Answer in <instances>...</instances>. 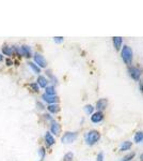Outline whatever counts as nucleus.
Masks as SVG:
<instances>
[{
	"label": "nucleus",
	"instance_id": "obj_8",
	"mask_svg": "<svg viewBox=\"0 0 143 161\" xmlns=\"http://www.w3.org/2000/svg\"><path fill=\"white\" fill-rule=\"evenodd\" d=\"M107 105H108V101L106 99H99L96 102V109L98 110V112H102V110H106Z\"/></svg>",
	"mask_w": 143,
	"mask_h": 161
},
{
	"label": "nucleus",
	"instance_id": "obj_30",
	"mask_svg": "<svg viewBox=\"0 0 143 161\" xmlns=\"http://www.w3.org/2000/svg\"><path fill=\"white\" fill-rule=\"evenodd\" d=\"M41 161H43V160H41Z\"/></svg>",
	"mask_w": 143,
	"mask_h": 161
},
{
	"label": "nucleus",
	"instance_id": "obj_29",
	"mask_svg": "<svg viewBox=\"0 0 143 161\" xmlns=\"http://www.w3.org/2000/svg\"><path fill=\"white\" fill-rule=\"evenodd\" d=\"M2 60V56H1V54H0V61Z\"/></svg>",
	"mask_w": 143,
	"mask_h": 161
},
{
	"label": "nucleus",
	"instance_id": "obj_2",
	"mask_svg": "<svg viewBox=\"0 0 143 161\" xmlns=\"http://www.w3.org/2000/svg\"><path fill=\"white\" fill-rule=\"evenodd\" d=\"M121 55H122V59L124 60V62L126 65H130L132 61V50L129 47V46L125 45L123 46V50L121 52Z\"/></svg>",
	"mask_w": 143,
	"mask_h": 161
},
{
	"label": "nucleus",
	"instance_id": "obj_7",
	"mask_svg": "<svg viewBox=\"0 0 143 161\" xmlns=\"http://www.w3.org/2000/svg\"><path fill=\"white\" fill-rule=\"evenodd\" d=\"M102 119H104V114L102 112H96V113L92 114L91 116V121L94 124L100 123V121H102Z\"/></svg>",
	"mask_w": 143,
	"mask_h": 161
},
{
	"label": "nucleus",
	"instance_id": "obj_1",
	"mask_svg": "<svg viewBox=\"0 0 143 161\" xmlns=\"http://www.w3.org/2000/svg\"><path fill=\"white\" fill-rule=\"evenodd\" d=\"M100 138V133L96 130H92V131H89L84 135V140H86V143L88 145H94L95 143H97Z\"/></svg>",
	"mask_w": 143,
	"mask_h": 161
},
{
	"label": "nucleus",
	"instance_id": "obj_3",
	"mask_svg": "<svg viewBox=\"0 0 143 161\" xmlns=\"http://www.w3.org/2000/svg\"><path fill=\"white\" fill-rule=\"evenodd\" d=\"M76 138H77V133H76V132H66V133L62 136L61 141H62V143L70 144V143H73Z\"/></svg>",
	"mask_w": 143,
	"mask_h": 161
},
{
	"label": "nucleus",
	"instance_id": "obj_28",
	"mask_svg": "<svg viewBox=\"0 0 143 161\" xmlns=\"http://www.w3.org/2000/svg\"><path fill=\"white\" fill-rule=\"evenodd\" d=\"M140 159H141V161H143V154H142V155H141V156H140Z\"/></svg>",
	"mask_w": 143,
	"mask_h": 161
},
{
	"label": "nucleus",
	"instance_id": "obj_24",
	"mask_svg": "<svg viewBox=\"0 0 143 161\" xmlns=\"http://www.w3.org/2000/svg\"><path fill=\"white\" fill-rule=\"evenodd\" d=\"M39 154H40V156H41V159L43 160L44 157H45V149H44V148H41V149L39 150Z\"/></svg>",
	"mask_w": 143,
	"mask_h": 161
},
{
	"label": "nucleus",
	"instance_id": "obj_21",
	"mask_svg": "<svg viewBox=\"0 0 143 161\" xmlns=\"http://www.w3.org/2000/svg\"><path fill=\"white\" fill-rule=\"evenodd\" d=\"M134 157H135V152H132V154H128L127 156H125L124 158H122L120 161H130Z\"/></svg>",
	"mask_w": 143,
	"mask_h": 161
},
{
	"label": "nucleus",
	"instance_id": "obj_10",
	"mask_svg": "<svg viewBox=\"0 0 143 161\" xmlns=\"http://www.w3.org/2000/svg\"><path fill=\"white\" fill-rule=\"evenodd\" d=\"M18 54L21 56H25V57H30L31 56V51L28 46H21L18 48Z\"/></svg>",
	"mask_w": 143,
	"mask_h": 161
},
{
	"label": "nucleus",
	"instance_id": "obj_17",
	"mask_svg": "<svg viewBox=\"0 0 143 161\" xmlns=\"http://www.w3.org/2000/svg\"><path fill=\"white\" fill-rule=\"evenodd\" d=\"M46 95L48 96H56V90H55V87L54 86H48L46 87Z\"/></svg>",
	"mask_w": 143,
	"mask_h": 161
},
{
	"label": "nucleus",
	"instance_id": "obj_16",
	"mask_svg": "<svg viewBox=\"0 0 143 161\" xmlns=\"http://www.w3.org/2000/svg\"><path fill=\"white\" fill-rule=\"evenodd\" d=\"M48 111L50 112V113H58V112L60 111V107L58 104H49V107H47Z\"/></svg>",
	"mask_w": 143,
	"mask_h": 161
},
{
	"label": "nucleus",
	"instance_id": "obj_26",
	"mask_svg": "<svg viewBox=\"0 0 143 161\" xmlns=\"http://www.w3.org/2000/svg\"><path fill=\"white\" fill-rule=\"evenodd\" d=\"M54 40H55L56 43H61V42H63V38L62 37H56V38H54Z\"/></svg>",
	"mask_w": 143,
	"mask_h": 161
},
{
	"label": "nucleus",
	"instance_id": "obj_15",
	"mask_svg": "<svg viewBox=\"0 0 143 161\" xmlns=\"http://www.w3.org/2000/svg\"><path fill=\"white\" fill-rule=\"evenodd\" d=\"M135 142L136 143H141L143 142V132L142 131H138L136 134H135V138H134Z\"/></svg>",
	"mask_w": 143,
	"mask_h": 161
},
{
	"label": "nucleus",
	"instance_id": "obj_4",
	"mask_svg": "<svg viewBox=\"0 0 143 161\" xmlns=\"http://www.w3.org/2000/svg\"><path fill=\"white\" fill-rule=\"evenodd\" d=\"M34 58V61H35V64L39 65L41 68H45L46 66H47V62H46V59L44 58V56H42L41 54H34L33 56Z\"/></svg>",
	"mask_w": 143,
	"mask_h": 161
},
{
	"label": "nucleus",
	"instance_id": "obj_18",
	"mask_svg": "<svg viewBox=\"0 0 143 161\" xmlns=\"http://www.w3.org/2000/svg\"><path fill=\"white\" fill-rule=\"evenodd\" d=\"M2 52H3V54L8 55V56H11L12 53H13V48L9 47V46H3V47H2Z\"/></svg>",
	"mask_w": 143,
	"mask_h": 161
},
{
	"label": "nucleus",
	"instance_id": "obj_5",
	"mask_svg": "<svg viewBox=\"0 0 143 161\" xmlns=\"http://www.w3.org/2000/svg\"><path fill=\"white\" fill-rule=\"evenodd\" d=\"M128 74L132 79H134L135 81H139L141 75V71L138 68H134V67H129L128 68Z\"/></svg>",
	"mask_w": 143,
	"mask_h": 161
},
{
	"label": "nucleus",
	"instance_id": "obj_19",
	"mask_svg": "<svg viewBox=\"0 0 143 161\" xmlns=\"http://www.w3.org/2000/svg\"><path fill=\"white\" fill-rule=\"evenodd\" d=\"M29 66H30V68L32 69V71H34V72L37 73V74H39V73H41V69H40L39 67L37 66V65H34V64H32V62H30V64H29Z\"/></svg>",
	"mask_w": 143,
	"mask_h": 161
},
{
	"label": "nucleus",
	"instance_id": "obj_22",
	"mask_svg": "<svg viewBox=\"0 0 143 161\" xmlns=\"http://www.w3.org/2000/svg\"><path fill=\"white\" fill-rule=\"evenodd\" d=\"M93 110H94V107H92V105H90V104H88V105H86V107H84V112H86V114H92Z\"/></svg>",
	"mask_w": 143,
	"mask_h": 161
},
{
	"label": "nucleus",
	"instance_id": "obj_20",
	"mask_svg": "<svg viewBox=\"0 0 143 161\" xmlns=\"http://www.w3.org/2000/svg\"><path fill=\"white\" fill-rule=\"evenodd\" d=\"M73 158H74V154H73V152H67V154L64 156L63 160L64 161H72V160H73Z\"/></svg>",
	"mask_w": 143,
	"mask_h": 161
},
{
	"label": "nucleus",
	"instance_id": "obj_12",
	"mask_svg": "<svg viewBox=\"0 0 143 161\" xmlns=\"http://www.w3.org/2000/svg\"><path fill=\"white\" fill-rule=\"evenodd\" d=\"M45 141H46V144H47L48 146H51V145H54V144H55V138L51 135V133H50V132H46Z\"/></svg>",
	"mask_w": 143,
	"mask_h": 161
},
{
	"label": "nucleus",
	"instance_id": "obj_9",
	"mask_svg": "<svg viewBox=\"0 0 143 161\" xmlns=\"http://www.w3.org/2000/svg\"><path fill=\"white\" fill-rule=\"evenodd\" d=\"M60 130H61V127H60L59 124L57 121H51V125H50V131H51V133H54L55 135H58L60 133Z\"/></svg>",
	"mask_w": 143,
	"mask_h": 161
},
{
	"label": "nucleus",
	"instance_id": "obj_25",
	"mask_svg": "<svg viewBox=\"0 0 143 161\" xmlns=\"http://www.w3.org/2000/svg\"><path fill=\"white\" fill-rule=\"evenodd\" d=\"M104 160V154L102 152H99L96 157V161H102Z\"/></svg>",
	"mask_w": 143,
	"mask_h": 161
},
{
	"label": "nucleus",
	"instance_id": "obj_13",
	"mask_svg": "<svg viewBox=\"0 0 143 161\" xmlns=\"http://www.w3.org/2000/svg\"><path fill=\"white\" fill-rule=\"evenodd\" d=\"M47 84H48V81L46 77L39 76V79H37V85H39L40 87H42V88H46V87H47Z\"/></svg>",
	"mask_w": 143,
	"mask_h": 161
},
{
	"label": "nucleus",
	"instance_id": "obj_14",
	"mask_svg": "<svg viewBox=\"0 0 143 161\" xmlns=\"http://www.w3.org/2000/svg\"><path fill=\"white\" fill-rule=\"evenodd\" d=\"M130 148H132V142H129V141H125V142H123L122 145H121L120 150L121 152H126V150H129Z\"/></svg>",
	"mask_w": 143,
	"mask_h": 161
},
{
	"label": "nucleus",
	"instance_id": "obj_23",
	"mask_svg": "<svg viewBox=\"0 0 143 161\" xmlns=\"http://www.w3.org/2000/svg\"><path fill=\"white\" fill-rule=\"evenodd\" d=\"M29 86L31 87L32 90L35 91V93H37V91H39V85H37V84H34V83H32V84H30Z\"/></svg>",
	"mask_w": 143,
	"mask_h": 161
},
{
	"label": "nucleus",
	"instance_id": "obj_11",
	"mask_svg": "<svg viewBox=\"0 0 143 161\" xmlns=\"http://www.w3.org/2000/svg\"><path fill=\"white\" fill-rule=\"evenodd\" d=\"M112 41H113V45L115 47L116 51H119L121 48V45H122V42H123V39L121 37H113L112 39Z\"/></svg>",
	"mask_w": 143,
	"mask_h": 161
},
{
	"label": "nucleus",
	"instance_id": "obj_27",
	"mask_svg": "<svg viewBox=\"0 0 143 161\" xmlns=\"http://www.w3.org/2000/svg\"><path fill=\"white\" fill-rule=\"evenodd\" d=\"M7 65H8V66H11V65H12V60L8 59V60H7Z\"/></svg>",
	"mask_w": 143,
	"mask_h": 161
},
{
	"label": "nucleus",
	"instance_id": "obj_6",
	"mask_svg": "<svg viewBox=\"0 0 143 161\" xmlns=\"http://www.w3.org/2000/svg\"><path fill=\"white\" fill-rule=\"evenodd\" d=\"M42 99H43L44 101H46L47 103H49V104H56V103L59 101V98H58L57 96H48V95H46V93H44V95L42 96Z\"/></svg>",
	"mask_w": 143,
	"mask_h": 161
}]
</instances>
